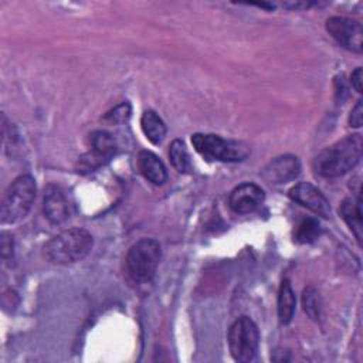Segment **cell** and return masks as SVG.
<instances>
[{"instance_id": "obj_1", "label": "cell", "mask_w": 363, "mask_h": 363, "mask_svg": "<svg viewBox=\"0 0 363 363\" xmlns=\"http://www.w3.org/2000/svg\"><path fill=\"white\" fill-rule=\"evenodd\" d=\"M362 150V136L359 133L347 135L316 155L313 159V170L316 174L326 179L340 177L360 162Z\"/></svg>"}, {"instance_id": "obj_2", "label": "cell", "mask_w": 363, "mask_h": 363, "mask_svg": "<svg viewBox=\"0 0 363 363\" xmlns=\"http://www.w3.org/2000/svg\"><path fill=\"white\" fill-rule=\"evenodd\" d=\"M92 244V235L86 230L68 228L50 238L43 251L50 262L67 265L84 259L89 254Z\"/></svg>"}, {"instance_id": "obj_3", "label": "cell", "mask_w": 363, "mask_h": 363, "mask_svg": "<svg viewBox=\"0 0 363 363\" xmlns=\"http://www.w3.org/2000/svg\"><path fill=\"white\" fill-rule=\"evenodd\" d=\"M37 193L35 180L30 174L16 177L3 194L0 217L3 224L17 223L28 214Z\"/></svg>"}, {"instance_id": "obj_4", "label": "cell", "mask_w": 363, "mask_h": 363, "mask_svg": "<svg viewBox=\"0 0 363 363\" xmlns=\"http://www.w3.org/2000/svg\"><path fill=\"white\" fill-rule=\"evenodd\" d=\"M160 244L152 238L136 241L128 251L125 267L129 278L136 284H147L153 279L159 261Z\"/></svg>"}, {"instance_id": "obj_5", "label": "cell", "mask_w": 363, "mask_h": 363, "mask_svg": "<svg viewBox=\"0 0 363 363\" xmlns=\"http://www.w3.org/2000/svg\"><path fill=\"white\" fill-rule=\"evenodd\" d=\"M191 143L196 152L207 160L241 162L250 153L248 146L242 142L224 139L213 133H194L191 135Z\"/></svg>"}, {"instance_id": "obj_6", "label": "cell", "mask_w": 363, "mask_h": 363, "mask_svg": "<svg viewBox=\"0 0 363 363\" xmlns=\"http://www.w3.org/2000/svg\"><path fill=\"white\" fill-rule=\"evenodd\" d=\"M259 345V330L252 319L248 316H240L230 326L228 330V347L234 360L240 363L251 362Z\"/></svg>"}, {"instance_id": "obj_7", "label": "cell", "mask_w": 363, "mask_h": 363, "mask_svg": "<svg viewBox=\"0 0 363 363\" xmlns=\"http://www.w3.org/2000/svg\"><path fill=\"white\" fill-rule=\"evenodd\" d=\"M326 31L340 44L343 48L362 52L363 50V28L362 24L349 17L335 16L326 20Z\"/></svg>"}, {"instance_id": "obj_8", "label": "cell", "mask_w": 363, "mask_h": 363, "mask_svg": "<svg viewBox=\"0 0 363 363\" xmlns=\"http://www.w3.org/2000/svg\"><path fill=\"white\" fill-rule=\"evenodd\" d=\"M116 153V143L111 133L105 130H94L89 135V150L81 157V167L94 170L108 163Z\"/></svg>"}, {"instance_id": "obj_9", "label": "cell", "mask_w": 363, "mask_h": 363, "mask_svg": "<svg viewBox=\"0 0 363 363\" xmlns=\"http://www.w3.org/2000/svg\"><path fill=\"white\" fill-rule=\"evenodd\" d=\"M289 199L302 207H306L316 216L328 218L330 216V206L326 197L320 193L318 187L308 182H301L289 189Z\"/></svg>"}, {"instance_id": "obj_10", "label": "cell", "mask_w": 363, "mask_h": 363, "mask_svg": "<svg viewBox=\"0 0 363 363\" xmlns=\"http://www.w3.org/2000/svg\"><path fill=\"white\" fill-rule=\"evenodd\" d=\"M301 173V162L294 155H282L274 157L265 167L261 170V177L267 183L284 184L296 179Z\"/></svg>"}, {"instance_id": "obj_11", "label": "cell", "mask_w": 363, "mask_h": 363, "mask_svg": "<svg viewBox=\"0 0 363 363\" xmlns=\"http://www.w3.org/2000/svg\"><path fill=\"white\" fill-rule=\"evenodd\" d=\"M264 190L254 183H242L233 189L228 197L230 208L238 214L255 211L264 203Z\"/></svg>"}, {"instance_id": "obj_12", "label": "cell", "mask_w": 363, "mask_h": 363, "mask_svg": "<svg viewBox=\"0 0 363 363\" xmlns=\"http://www.w3.org/2000/svg\"><path fill=\"white\" fill-rule=\"evenodd\" d=\"M43 208L47 220L52 224H61L68 218V203L58 186L48 184L45 187Z\"/></svg>"}, {"instance_id": "obj_13", "label": "cell", "mask_w": 363, "mask_h": 363, "mask_svg": "<svg viewBox=\"0 0 363 363\" xmlns=\"http://www.w3.org/2000/svg\"><path fill=\"white\" fill-rule=\"evenodd\" d=\"M138 166L140 173L150 183L162 186L167 180V170L163 162L150 150H140L138 155Z\"/></svg>"}, {"instance_id": "obj_14", "label": "cell", "mask_w": 363, "mask_h": 363, "mask_svg": "<svg viewBox=\"0 0 363 363\" xmlns=\"http://www.w3.org/2000/svg\"><path fill=\"white\" fill-rule=\"evenodd\" d=\"M340 214L343 217V220L346 221V224L349 225V228L352 230V233L354 234L356 240L359 241V244L362 242V220H363V213H362V199L360 194L357 196L356 203L352 199H346L343 200L342 206H340Z\"/></svg>"}, {"instance_id": "obj_15", "label": "cell", "mask_w": 363, "mask_h": 363, "mask_svg": "<svg viewBox=\"0 0 363 363\" xmlns=\"http://www.w3.org/2000/svg\"><path fill=\"white\" fill-rule=\"evenodd\" d=\"M140 128L145 133V136L153 143L159 145L166 136V125L163 119L155 112V111H145L140 118Z\"/></svg>"}, {"instance_id": "obj_16", "label": "cell", "mask_w": 363, "mask_h": 363, "mask_svg": "<svg viewBox=\"0 0 363 363\" xmlns=\"http://www.w3.org/2000/svg\"><path fill=\"white\" fill-rule=\"evenodd\" d=\"M295 292L288 279H284L278 291V318L282 325H288L292 320L295 312Z\"/></svg>"}, {"instance_id": "obj_17", "label": "cell", "mask_w": 363, "mask_h": 363, "mask_svg": "<svg viewBox=\"0 0 363 363\" xmlns=\"http://www.w3.org/2000/svg\"><path fill=\"white\" fill-rule=\"evenodd\" d=\"M320 233L322 228L316 218H305L296 225L294 240L299 244H311L320 235Z\"/></svg>"}, {"instance_id": "obj_18", "label": "cell", "mask_w": 363, "mask_h": 363, "mask_svg": "<svg viewBox=\"0 0 363 363\" xmlns=\"http://www.w3.org/2000/svg\"><path fill=\"white\" fill-rule=\"evenodd\" d=\"M169 157L172 162V166L179 172V173H187L190 170V160H189V153L186 149V145L180 139H174L170 143L169 147Z\"/></svg>"}, {"instance_id": "obj_19", "label": "cell", "mask_w": 363, "mask_h": 363, "mask_svg": "<svg viewBox=\"0 0 363 363\" xmlns=\"http://www.w3.org/2000/svg\"><path fill=\"white\" fill-rule=\"evenodd\" d=\"M302 306L311 319L318 320L320 318V311H322L320 296H319V292L313 286H306L303 289Z\"/></svg>"}, {"instance_id": "obj_20", "label": "cell", "mask_w": 363, "mask_h": 363, "mask_svg": "<svg viewBox=\"0 0 363 363\" xmlns=\"http://www.w3.org/2000/svg\"><path fill=\"white\" fill-rule=\"evenodd\" d=\"M132 113V106L129 102H121L119 105H116L115 108H112L111 111H108L105 113V116L102 118V121L108 125H121L129 121Z\"/></svg>"}, {"instance_id": "obj_21", "label": "cell", "mask_w": 363, "mask_h": 363, "mask_svg": "<svg viewBox=\"0 0 363 363\" xmlns=\"http://www.w3.org/2000/svg\"><path fill=\"white\" fill-rule=\"evenodd\" d=\"M0 252H1V258L3 261H9L13 258L14 254V241L11 234L3 231L0 235Z\"/></svg>"}, {"instance_id": "obj_22", "label": "cell", "mask_w": 363, "mask_h": 363, "mask_svg": "<svg viewBox=\"0 0 363 363\" xmlns=\"http://www.w3.org/2000/svg\"><path fill=\"white\" fill-rule=\"evenodd\" d=\"M362 122H363V105H362V101L359 99L350 111L349 123H350L352 128H360Z\"/></svg>"}, {"instance_id": "obj_23", "label": "cell", "mask_w": 363, "mask_h": 363, "mask_svg": "<svg viewBox=\"0 0 363 363\" xmlns=\"http://www.w3.org/2000/svg\"><path fill=\"white\" fill-rule=\"evenodd\" d=\"M350 82H352V86L359 92L362 94V68L357 67L352 75H350Z\"/></svg>"}]
</instances>
